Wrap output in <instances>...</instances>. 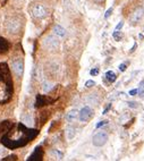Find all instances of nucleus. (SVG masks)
<instances>
[{"label": "nucleus", "instance_id": "1", "mask_svg": "<svg viewBox=\"0 0 144 161\" xmlns=\"http://www.w3.org/2000/svg\"><path fill=\"white\" fill-rule=\"evenodd\" d=\"M107 141H108V134L105 133V132H99L97 133L93 136L92 138V144L94 145V147H103L105 143H107Z\"/></svg>", "mask_w": 144, "mask_h": 161}, {"label": "nucleus", "instance_id": "2", "mask_svg": "<svg viewBox=\"0 0 144 161\" xmlns=\"http://www.w3.org/2000/svg\"><path fill=\"white\" fill-rule=\"evenodd\" d=\"M32 15L34 18H38V19H41V18H44L48 15V10H47L46 6H43L41 4L35 5L33 9H32Z\"/></svg>", "mask_w": 144, "mask_h": 161}, {"label": "nucleus", "instance_id": "3", "mask_svg": "<svg viewBox=\"0 0 144 161\" xmlns=\"http://www.w3.org/2000/svg\"><path fill=\"white\" fill-rule=\"evenodd\" d=\"M93 110H92L91 107H84V108H82L80 111H78V119L81 120L82 123H85V122H88L90 119L93 117Z\"/></svg>", "mask_w": 144, "mask_h": 161}, {"label": "nucleus", "instance_id": "4", "mask_svg": "<svg viewBox=\"0 0 144 161\" xmlns=\"http://www.w3.org/2000/svg\"><path fill=\"white\" fill-rule=\"evenodd\" d=\"M13 69H14L15 74H16L18 77L23 76V73H24V63H23V59L18 58V59L14 60V63H13Z\"/></svg>", "mask_w": 144, "mask_h": 161}, {"label": "nucleus", "instance_id": "5", "mask_svg": "<svg viewBox=\"0 0 144 161\" xmlns=\"http://www.w3.org/2000/svg\"><path fill=\"white\" fill-rule=\"evenodd\" d=\"M43 44H44L47 48H49V49H56V48H58V46H59V42H58V40H57L56 38L49 35V36H47V38L44 39Z\"/></svg>", "mask_w": 144, "mask_h": 161}, {"label": "nucleus", "instance_id": "6", "mask_svg": "<svg viewBox=\"0 0 144 161\" xmlns=\"http://www.w3.org/2000/svg\"><path fill=\"white\" fill-rule=\"evenodd\" d=\"M143 15H144V9L143 8H141V7L137 8V9L134 10V13H132V16H130V22H132L133 24H135V23H137L141 18L143 17Z\"/></svg>", "mask_w": 144, "mask_h": 161}, {"label": "nucleus", "instance_id": "7", "mask_svg": "<svg viewBox=\"0 0 144 161\" xmlns=\"http://www.w3.org/2000/svg\"><path fill=\"white\" fill-rule=\"evenodd\" d=\"M7 28L11 33H16V32H18L19 28H21V23H19L17 19H10V21L7 23Z\"/></svg>", "mask_w": 144, "mask_h": 161}, {"label": "nucleus", "instance_id": "8", "mask_svg": "<svg viewBox=\"0 0 144 161\" xmlns=\"http://www.w3.org/2000/svg\"><path fill=\"white\" fill-rule=\"evenodd\" d=\"M77 117H78V110H76V109H72V110L66 115V120L68 123H73Z\"/></svg>", "mask_w": 144, "mask_h": 161}, {"label": "nucleus", "instance_id": "9", "mask_svg": "<svg viewBox=\"0 0 144 161\" xmlns=\"http://www.w3.org/2000/svg\"><path fill=\"white\" fill-rule=\"evenodd\" d=\"M53 33H55L57 36L63 38V36H65V34H66V30H65L63 26H60V25H55V27H53Z\"/></svg>", "mask_w": 144, "mask_h": 161}, {"label": "nucleus", "instance_id": "10", "mask_svg": "<svg viewBox=\"0 0 144 161\" xmlns=\"http://www.w3.org/2000/svg\"><path fill=\"white\" fill-rule=\"evenodd\" d=\"M105 78H107V80H108V82H110V83H113V82L117 80V75H116V73H115L113 70H108V72L105 73Z\"/></svg>", "mask_w": 144, "mask_h": 161}, {"label": "nucleus", "instance_id": "11", "mask_svg": "<svg viewBox=\"0 0 144 161\" xmlns=\"http://www.w3.org/2000/svg\"><path fill=\"white\" fill-rule=\"evenodd\" d=\"M66 134H67V138H68V140H73L75 136V134H76V130H75L73 126L67 127Z\"/></svg>", "mask_w": 144, "mask_h": 161}, {"label": "nucleus", "instance_id": "12", "mask_svg": "<svg viewBox=\"0 0 144 161\" xmlns=\"http://www.w3.org/2000/svg\"><path fill=\"white\" fill-rule=\"evenodd\" d=\"M113 38L115 39V40H116L117 42H118V41H120V40H121V38H123V35H121L120 31H116V30H115V32L113 33Z\"/></svg>", "mask_w": 144, "mask_h": 161}, {"label": "nucleus", "instance_id": "13", "mask_svg": "<svg viewBox=\"0 0 144 161\" xmlns=\"http://www.w3.org/2000/svg\"><path fill=\"white\" fill-rule=\"evenodd\" d=\"M137 93L140 95H142V97L144 95V80H142L140 83V86L137 89Z\"/></svg>", "mask_w": 144, "mask_h": 161}, {"label": "nucleus", "instance_id": "14", "mask_svg": "<svg viewBox=\"0 0 144 161\" xmlns=\"http://www.w3.org/2000/svg\"><path fill=\"white\" fill-rule=\"evenodd\" d=\"M51 89H52V84H50V83H44V84H43V91L44 92L50 91Z\"/></svg>", "mask_w": 144, "mask_h": 161}, {"label": "nucleus", "instance_id": "15", "mask_svg": "<svg viewBox=\"0 0 144 161\" xmlns=\"http://www.w3.org/2000/svg\"><path fill=\"white\" fill-rule=\"evenodd\" d=\"M51 153H53L55 155H56V159H63V153H61V152H59V151L53 150Z\"/></svg>", "mask_w": 144, "mask_h": 161}, {"label": "nucleus", "instance_id": "16", "mask_svg": "<svg viewBox=\"0 0 144 161\" xmlns=\"http://www.w3.org/2000/svg\"><path fill=\"white\" fill-rule=\"evenodd\" d=\"M94 85H95V82L92 80H86V83H85V86H86V88H92V86H94Z\"/></svg>", "mask_w": 144, "mask_h": 161}, {"label": "nucleus", "instance_id": "17", "mask_svg": "<svg viewBox=\"0 0 144 161\" xmlns=\"http://www.w3.org/2000/svg\"><path fill=\"white\" fill-rule=\"evenodd\" d=\"M113 7H110L108 10L105 11V19H107V18H109L110 15L113 14Z\"/></svg>", "mask_w": 144, "mask_h": 161}, {"label": "nucleus", "instance_id": "18", "mask_svg": "<svg viewBox=\"0 0 144 161\" xmlns=\"http://www.w3.org/2000/svg\"><path fill=\"white\" fill-rule=\"evenodd\" d=\"M90 74H91L92 76H95V75H98V74H99V68H94V69H91Z\"/></svg>", "mask_w": 144, "mask_h": 161}, {"label": "nucleus", "instance_id": "19", "mask_svg": "<svg viewBox=\"0 0 144 161\" xmlns=\"http://www.w3.org/2000/svg\"><path fill=\"white\" fill-rule=\"evenodd\" d=\"M118 68H119L120 72H125V70H126V65H125V64H120Z\"/></svg>", "mask_w": 144, "mask_h": 161}, {"label": "nucleus", "instance_id": "20", "mask_svg": "<svg viewBox=\"0 0 144 161\" xmlns=\"http://www.w3.org/2000/svg\"><path fill=\"white\" fill-rule=\"evenodd\" d=\"M105 124H107V120H102L101 123H99V124H97V128H100V127L101 126H103V125H105Z\"/></svg>", "mask_w": 144, "mask_h": 161}, {"label": "nucleus", "instance_id": "21", "mask_svg": "<svg viewBox=\"0 0 144 161\" xmlns=\"http://www.w3.org/2000/svg\"><path fill=\"white\" fill-rule=\"evenodd\" d=\"M124 26V22H120L119 24L116 26V31H119V30H121V27Z\"/></svg>", "mask_w": 144, "mask_h": 161}, {"label": "nucleus", "instance_id": "22", "mask_svg": "<svg viewBox=\"0 0 144 161\" xmlns=\"http://www.w3.org/2000/svg\"><path fill=\"white\" fill-rule=\"evenodd\" d=\"M137 93V89H134V90H130V95H135Z\"/></svg>", "mask_w": 144, "mask_h": 161}, {"label": "nucleus", "instance_id": "23", "mask_svg": "<svg viewBox=\"0 0 144 161\" xmlns=\"http://www.w3.org/2000/svg\"><path fill=\"white\" fill-rule=\"evenodd\" d=\"M135 103H136V102H128V105H130V107H133V108H135V107H136V105H135Z\"/></svg>", "mask_w": 144, "mask_h": 161}, {"label": "nucleus", "instance_id": "24", "mask_svg": "<svg viewBox=\"0 0 144 161\" xmlns=\"http://www.w3.org/2000/svg\"><path fill=\"white\" fill-rule=\"evenodd\" d=\"M110 107H111V105H108V107H107V108L105 109V111L102 112V114H103V115H105V114H107V111H108V110H109V109H110Z\"/></svg>", "mask_w": 144, "mask_h": 161}, {"label": "nucleus", "instance_id": "25", "mask_svg": "<svg viewBox=\"0 0 144 161\" xmlns=\"http://www.w3.org/2000/svg\"><path fill=\"white\" fill-rule=\"evenodd\" d=\"M94 1H95V2H98V4H102L105 0H94Z\"/></svg>", "mask_w": 144, "mask_h": 161}]
</instances>
